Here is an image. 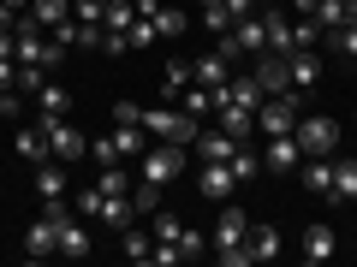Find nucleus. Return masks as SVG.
<instances>
[{
    "label": "nucleus",
    "mask_w": 357,
    "mask_h": 267,
    "mask_svg": "<svg viewBox=\"0 0 357 267\" xmlns=\"http://www.w3.org/2000/svg\"><path fill=\"white\" fill-rule=\"evenodd\" d=\"M143 131H149L155 143H185V149H191L197 131H203V119H191L185 107H143Z\"/></svg>",
    "instance_id": "obj_1"
},
{
    "label": "nucleus",
    "mask_w": 357,
    "mask_h": 267,
    "mask_svg": "<svg viewBox=\"0 0 357 267\" xmlns=\"http://www.w3.org/2000/svg\"><path fill=\"white\" fill-rule=\"evenodd\" d=\"M197 191H203L208 202H227V196L238 191V178H232V161H203V172H197Z\"/></svg>",
    "instance_id": "obj_7"
},
{
    "label": "nucleus",
    "mask_w": 357,
    "mask_h": 267,
    "mask_svg": "<svg viewBox=\"0 0 357 267\" xmlns=\"http://www.w3.org/2000/svg\"><path fill=\"white\" fill-rule=\"evenodd\" d=\"M155 30H161V36H185V13L161 6V13H155Z\"/></svg>",
    "instance_id": "obj_36"
},
{
    "label": "nucleus",
    "mask_w": 357,
    "mask_h": 267,
    "mask_svg": "<svg viewBox=\"0 0 357 267\" xmlns=\"http://www.w3.org/2000/svg\"><path fill=\"white\" fill-rule=\"evenodd\" d=\"M96 184H102L107 196H131V172H126L119 161H114V166H102V178H96Z\"/></svg>",
    "instance_id": "obj_29"
},
{
    "label": "nucleus",
    "mask_w": 357,
    "mask_h": 267,
    "mask_svg": "<svg viewBox=\"0 0 357 267\" xmlns=\"http://www.w3.org/2000/svg\"><path fill=\"white\" fill-rule=\"evenodd\" d=\"M178 261H191V255H203V232H191V226H178Z\"/></svg>",
    "instance_id": "obj_35"
},
{
    "label": "nucleus",
    "mask_w": 357,
    "mask_h": 267,
    "mask_svg": "<svg viewBox=\"0 0 357 267\" xmlns=\"http://www.w3.org/2000/svg\"><path fill=\"white\" fill-rule=\"evenodd\" d=\"M262 166H274V172H292V166H304V149H298V137H292V131H286V137H268Z\"/></svg>",
    "instance_id": "obj_11"
},
{
    "label": "nucleus",
    "mask_w": 357,
    "mask_h": 267,
    "mask_svg": "<svg viewBox=\"0 0 357 267\" xmlns=\"http://www.w3.org/2000/svg\"><path fill=\"white\" fill-rule=\"evenodd\" d=\"M36 113H42V119H66V113H72V95H66V83H54V77H48V83L36 89Z\"/></svg>",
    "instance_id": "obj_15"
},
{
    "label": "nucleus",
    "mask_w": 357,
    "mask_h": 267,
    "mask_svg": "<svg viewBox=\"0 0 357 267\" xmlns=\"http://www.w3.org/2000/svg\"><path fill=\"white\" fill-rule=\"evenodd\" d=\"M321 24V36H328V30H340V24H351L357 18V0H316V13H310Z\"/></svg>",
    "instance_id": "obj_14"
},
{
    "label": "nucleus",
    "mask_w": 357,
    "mask_h": 267,
    "mask_svg": "<svg viewBox=\"0 0 357 267\" xmlns=\"http://www.w3.org/2000/svg\"><path fill=\"white\" fill-rule=\"evenodd\" d=\"M185 154H191L185 143H149V149L137 154V178H149V184H161V191H167V184L185 172Z\"/></svg>",
    "instance_id": "obj_2"
},
{
    "label": "nucleus",
    "mask_w": 357,
    "mask_h": 267,
    "mask_svg": "<svg viewBox=\"0 0 357 267\" xmlns=\"http://www.w3.org/2000/svg\"><path fill=\"white\" fill-rule=\"evenodd\" d=\"M215 113H220V131H227V137H238V143L256 131V113H250V107H238V102H220Z\"/></svg>",
    "instance_id": "obj_16"
},
{
    "label": "nucleus",
    "mask_w": 357,
    "mask_h": 267,
    "mask_svg": "<svg viewBox=\"0 0 357 267\" xmlns=\"http://www.w3.org/2000/svg\"><path fill=\"white\" fill-rule=\"evenodd\" d=\"M286 6H292V13H304V18L316 13V0H286Z\"/></svg>",
    "instance_id": "obj_48"
},
{
    "label": "nucleus",
    "mask_w": 357,
    "mask_h": 267,
    "mask_svg": "<svg viewBox=\"0 0 357 267\" xmlns=\"http://www.w3.org/2000/svg\"><path fill=\"white\" fill-rule=\"evenodd\" d=\"M333 202H357V154L333 161Z\"/></svg>",
    "instance_id": "obj_18"
},
{
    "label": "nucleus",
    "mask_w": 357,
    "mask_h": 267,
    "mask_svg": "<svg viewBox=\"0 0 357 267\" xmlns=\"http://www.w3.org/2000/svg\"><path fill=\"white\" fill-rule=\"evenodd\" d=\"M13 24H18V13L6 6V0H0V30H13Z\"/></svg>",
    "instance_id": "obj_47"
},
{
    "label": "nucleus",
    "mask_w": 357,
    "mask_h": 267,
    "mask_svg": "<svg viewBox=\"0 0 357 267\" xmlns=\"http://www.w3.org/2000/svg\"><path fill=\"white\" fill-rule=\"evenodd\" d=\"M250 77H256L262 95H286V89H292V65H286V54H256Z\"/></svg>",
    "instance_id": "obj_6"
},
{
    "label": "nucleus",
    "mask_w": 357,
    "mask_h": 267,
    "mask_svg": "<svg viewBox=\"0 0 357 267\" xmlns=\"http://www.w3.org/2000/svg\"><path fill=\"white\" fill-rule=\"evenodd\" d=\"M203 6H227V0H203Z\"/></svg>",
    "instance_id": "obj_50"
},
{
    "label": "nucleus",
    "mask_w": 357,
    "mask_h": 267,
    "mask_svg": "<svg viewBox=\"0 0 357 267\" xmlns=\"http://www.w3.org/2000/svg\"><path fill=\"white\" fill-rule=\"evenodd\" d=\"M178 238V214H161L155 208V243H173Z\"/></svg>",
    "instance_id": "obj_40"
},
{
    "label": "nucleus",
    "mask_w": 357,
    "mask_h": 267,
    "mask_svg": "<svg viewBox=\"0 0 357 267\" xmlns=\"http://www.w3.org/2000/svg\"><path fill=\"white\" fill-rule=\"evenodd\" d=\"M66 161H42L36 166V196L42 202H48V196H66V172H60Z\"/></svg>",
    "instance_id": "obj_23"
},
{
    "label": "nucleus",
    "mask_w": 357,
    "mask_h": 267,
    "mask_svg": "<svg viewBox=\"0 0 357 267\" xmlns=\"http://www.w3.org/2000/svg\"><path fill=\"white\" fill-rule=\"evenodd\" d=\"M89 161H96V166H114V161H119V154H114V137H96V143H89Z\"/></svg>",
    "instance_id": "obj_41"
},
{
    "label": "nucleus",
    "mask_w": 357,
    "mask_h": 267,
    "mask_svg": "<svg viewBox=\"0 0 357 267\" xmlns=\"http://www.w3.org/2000/svg\"><path fill=\"white\" fill-rule=\"evenodd\" d=\"M256 172H262V161H256V154H244V143H238V154H232V178H238V184H250Z\"/></svg>",
    "instance_id": "obj_34"
},
{
    "label": "nucleus",
    "mask_w": 357,
    "mask_h": 267,
    "mask_svg": "<svg viewBox=\"0 0 357 267\" xmlns=\"http://www.w3.org/2000/svg\"><path fill=\"white\" fill-rule=\"evenodd\" d=\"M131 6H137V18H155V13H161V0H131Z\"/></svg>",
    "instance_id": "obj_46"
},
{
    "label": "nucleus",
    "mask_w": 357,
    "mask_h": 267,
    "mask_svg": "<svg viewBox=\"0 0 357 267\" xmlns=\"http://www.w3.org/2000/svg\"><path fill=\"white\" fill-rule=\"evenodd\" d=\"M0 89H18V60H0Z\"/></svg>",
    "instance_id": "obj_44"
},
{
    "label": "nucleus",
    "mask_w": 357,
    "mask_h": 267,
    "mask_svg": "<svg viewBox=\"0 0 357 267\" xmlns=\"http://www.w3.org/2000/svg\"><path fill=\"white\" fill-rule=\"evenodd\" d=\"M114 125H143V107L137 102H119L114 107Z\"/></svg>",
    "instance_id": "obj_43"
},
{
    "label": "nucleus",
    "mask_w": 357,
    "mask_h": 267,
    "mask_svg": "<svg viewBox=\"0 0 357 267\" xmlns=\"http://www.w3.org/2000/svg\"><path fill=\"white\" fill-rule=\"evenodd\" d=\"M24 113V95H18V89H0V119H18Z\"/></svg>",
    "instance_id": "obj_42"
},
{
    "label": "nucleus",
    "mask_w": 357,
    "mask_h": 267,
    "mask_svg": "<svg viewBox=\"0 0 357 267\" xmlns=\"http://www.w3.org/2000/svg\"><path fill=\"white\" fill-rule=\"evenodd\" d=\"M328 42H333V54L357 60V18H351V24H340V30H328Z\"/></svg>",
    "instance_id": "obj_31"
},
{
    "label": "nucleus",
    "mask_w": 357,
    "mask_h": 267,
    "mask_svg": "<svg viewBox=\"0 0 357 267\" xmlns=\"http://www.w3.org/2000/svg\"><path fill=\"white\" fill-rule=\"evenodd\" d=\"M256 6H262V0H227V13H232V18H244V13H256Z\"/></svg>",
    "instance_id": "obj_45"
},
{
    "label": "nucleus",
    "mask_w": 357,
    "mask_h": 267,
    "mask_svg": "<svg viewBox=\"0 0 357 267\" xmlns=\"http://www.w3.org/2000/svg\"><path fill=\"white\" fill-rule=\"evenodd\" d=\"M298 89H286V95H262V107H256V131L262 137H286V131L298 125Z\"/></svg>",
    "instance_id": "obj_4"
},
{
    "label": "nucleus",
    "mask_w": 357,
    "mask_h": 267,
    "mask_svg": "<svg viewBox=\"0 0 357 267\" xmlns=\"http://www.w3.org/2000/svg\"><path fill=\"white\" fill-rule=\"evenodd\" d=\"M292 137H298V149H304V154H333V149H340V119H328V113H298Z\"/></svg>",
    "instance_id": "obj_3"
},
{
    "label": "nucleus",
    "mask_w": 357,
    "mask_h": 267,
    "mask_svg": "<svg viewBox=\"0 0 357 267\" xmlns=\"http://www.w3.org/2000/svg\"><path fill=\"white\" fill-rule=\"evenodd\" d=\"M203 24H208V30H215V36H227V30H232V24H238V18H232V13H227V6H203Z\"/></svg>",
    "instance_id": "obj_37"
},
{
    "label": "nucleus",
    "mask_w": 357,
    "mask_h": 267,
    "mask_svg": "<svg viewBox=\"0 0 357 267\" xmlns=\"http://www.w3.org/2000/svg\"><path fill=\"white\" fill-rule=\"evenodd\" d=\"M18 154H24L30 166L54 161V149H48V131H42V125H18Z\"/></svg>",
    "instance_id": "obj_17"
},
{
    "label": "nucleus",
    "mask_w": 357,
    "mask_h": 267,
    "mask_svg": "<svg viewBox=\"0 0 357 267\" xmlns=\"http://www.w3.org/2000/svg\"><path fill=\"white\" fill-rule=\"evenodd\" d=\"M60 255H89V232L77 226V214L60 220Z\"/></svg>",
    "instance_id": "obj_25"
},
{
    "label": "nucleus",
    "mask_w": 357,
    "mask_h": 267,
    "mask_svg": "<svg viewBox=\"0 0 357 267\" xmlns=\"http://www.w3.org/2000/svg\"><path fill=\"white\" fill-rule=\"evenodd\" d=\"M191 72H197V83H203V89H215V95H220L227 77H232V60L215 48V54H203V60H191Z\"/></svg>",
    "instance_id": "obj_10"
},
{
    "label": "nucleus",
    "mask_w": 357,
    "mask_h": 267,
    "mask_svg": "<svg viewBox=\"0 0 357 267\" xmlns=\"http://www.w3.org/2000/svg\"><path fill=\"white\" fill-rule=\"evenodd\" d=\"M42 83H48V72H42V65H18V89H24V95H36Z\"/></svg>",
    "instance_id": "obj_39"
},
{
    "label": "nucleus",
    "mask_w": 357,
    "mask_h": 267,
    "mask_svg": "<svg viewBox=\"0 0 357 267\" xmlns=\"http://www.w3.org/2000/svg\"><path fill=\"white\" fill-rule=\"evenodd\" d=\"M24 255H30V261H48V255H60V226H54L48 214L30 220V232H24Z\"/></svg>",
    "instance_id": "obj_8"
},
{
    "label": "nucleus",
    "mask_w": 357,
    "mask_h": 267,
    "mask_svg": "<svg viewBox=\"0 0 357 267\" xmlns=\"http://www.w3.org/2000/svg\"><path fill=\"white\" fill-rule=\"evenodd\" d=\"M250 238V214H244V208H220V220H215V250H232V243H244Z\"/></svg>",
    "instance_id": "obj_9"
},
{
    "label": "nucleus",
    "mask_w": 357,
    "mask_h": 267,
    "mask_svg": "<svg viewBox=\"0 0 357 267\" xmlns=\"http://www.w3.org/2000/svg\"><path fill=\"white\" fill-rule=\"evenodd\" d=\"M316 42H321V24H316V18H298V24H292V54L298 48H316Z\"/></svg>",
    "instance_id": "obj_33"
},
{
    "label": "nucleus",
    "mask_w": 357,
    "mask_h": 267,
    "mask_svg": "<svg viewBox=\"0 0 357 267\" xmlns=\"http://www.w3.org/2000/svg\"><path fill=\"white\" fill-rule=\"evenodd\" d=\"M131 202H137V214H155V208H161V184L137 178V184H131Z\"/></svg>",
    "instance_id": "obj_30"
},
{
    "label": "nucleus",
    "mask_w": 357,
    "mask_h": 267,
    "mask_svg": "<svg viewBox=\"0 0 357 267\" xmlns=\"http://www.w3.org/2000/svg\"><path fill=\"white\" fill-rule=\"evenodd\" d=\"M131 18H137V6H131V0H107L102 30H131Z\"/></svg>",
    "instance_id": "obj_28"
},
{
    "label": "nucleus",
    "mask_w": 357,
    "mask_h": 267,
    "mask_svg": "<svg viewBox=\"0 0 357 267\" xmlns=\"http://www.w3.org/2000/svg\"><path fill=\"white\" fill-rule=\"evenodd\" d=\"M197 161H232L238 154V137H227V131H197Z\"/></svg>",
    "instance_id": "obj_12"
},
{
    "label": "nucleus",
    "mask_w": 357,
    "mask_h": 267,
    "mask_svg": "<svg viewBox=\"0 0 357 267\" xmlns=\"http://www.w3.org/2000/svg\"><path fill=\"white\" fill-rule=\"evenodd\" d=\"M6 6H13V13H30V0H6Z\"/></svg>",
    "instance_id": "obj_49"
},
{
    "label": "nucleus",
    "mask_w": 357,
    "mask_h": 267,
    "mask_svg": "<svg viewBox=\"0 0 357 267\" xmlns=\"http://www.w3.org/2000/svg\"><path fill=\"white\" fill-rule=\"evenodd\" d=\"M178 107H185V113H191V119H208V113H215V89L191 83V89H185V102H178Z\"/></svg>",
    "instance_id": "obj_26"
},
{
    "label": "nucleus",
    "mask_w": 357,
    "mask_h": 267,
    "mask_svg": "<svg viewBox=\"0 0 357 267\" xmlns=\"http://www.w3.org/2000/svg\"><path fill=\"white\" fill-rule=\"evenodd\" d=\"M286 65H292V89H316V83H321V60H316V48L286 54Z\"/></svg>",
    "instance_id": "obj_13"
},
{
    "label": "nucleus",
    "mask_w": 357,
    "mask_h": 267,
    "mask_svg": "<svg viewBox=\"0 0 357 267\" xmlns=\"http://www.w3.org/2000/svg\"><path fill=\"white\" fill-rule=\"evenodd\" d=\"M149 255H155V232L126 226V261H149Z\"/></svg>",
    "instance_id": "obj_27"
},
{
    "label": "nucleus",
    "mask_w": 357,
    "mask_h": 267,
    "mask_svg": "<svg viewBox=\"0 0 357 267\" xmlns=\"http://www.w3.org/2000/svg\"><path fill=\"white\" fill-rule=\"evenodd\" d=\"M36 125L48 131V149H54V161H84V154H89V137H84L77 125H66V119H42V113H36Z\"/></svg>",
    "instance_id": "obj_5"
},
{
    "label": "nucleus",
    "mask_w": 357,
    "mask_h": 267,
    "mask_svg": "<svg viewBox=\"0 0 357 267\" xmlns=\"http://www.w3.org/2000/svg\"><path fill=\"white\" fill-rule=\"evenodd\" d=\"M30 18H36L42 30H54V24L72 18V0H30Z\"/></svg>",
    "instance_id": "obj_24"
},
{
    "label": "nucleus",
    "mask_w": 357,
    "mask_h": 267,
    "mask_svg": "<svg viewBox=\"0 0 357 267\" xmlns=\"http://www.w3.org/2000/svg\"><path fill=\"white\" fill-rule=\"evenodd\" d=\"M244 243H250V261H274V255H280V232L274 226H250Z\"/></svg>",
    "instance_id": "obj_22"
},
{
    "label": "nucleus",
    "mask_w": 357,
    "mask_h": 267,
    "mask_svg": "<svg viewBox=\"0 0 357 267\" xmlns=\"http://www.w3.org/2000/svg\"><path fill=\"white\" fill-rule=\"evenodd\" d=\"M107 137H114V154H119V161H126V154L137 161V154L149 149V131H143V125H114Z\"/></svg>",
    "instance_id": "obj_19"
},
{
    "label": "nucleus",
    "mask_w": 357,
    "mask_h": 267,
    "mask_svg": "<svg viewBox=\"0 0 357 267\" xmlns=\"http://www.w3.org/2000/svg\"><path fill=\"white\" fill-rule=\"evenodd\" d=\"M304 184L316 196H333V161L328 154H304Z\"/></svg>",
    "instance_id": "obj_20"
},
{
    "label": "nucleus",
    "mask_w": 357,
    "mask_h": 267,
    "mask_svg": "<svg viewBox=\"0 0 357 267\" xmlns=\"http://www.w3.org/2000/svg\"><path fill=\"white\" fill-rule=\"evenodd\" d=\"M191 83H197L191 60H173V65H167V95H178V89H191Z\"/></svg>",
    "instance_id": "obj_32"
},
{
    "label": "nucleus",
    "mask_w": 357,
    "mask_h": 267,
    "mask_svg": "<svg viewBox=\"0 0 357 267\" xmlns=\"http://www.w3.org/2000/svg\"><path fill=\"white\" fill-rule=\"evenodd\" d=\"M107 0H72V18H84V24H102Z\"/></svg>",
    "instance_id": "obj_38"
},
{
    "label": "nucleus",
    "mask_w": 357,
    "mask_h": 267,
    "mask_svg": "<svg viewBox=\"0 0 357 267\" xmlns=\"http://www.w3.org/2000/svg\"><path fill=\"white\" fill-rule=\"evenodd\" d=\"M333 250H340L333 226H310V232H304V261H316V267H321V261H328Z\"/></svg>",
    "instance_id": "obj_21"
}]
</instances>
